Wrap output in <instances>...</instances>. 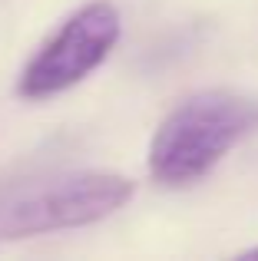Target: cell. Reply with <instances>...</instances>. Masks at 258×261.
<instances>
[{
  "mask_svg": "<svg viewBox=\"0 0 258 261\" xmlns=\"http://www.w3.org/2000/svg\"><path fill=\"white\" fill-rule=\"evenodd\" d=\"M258 129V102L232 89H205L172 106L149 142V175L166 189L202 182L248 133Z\"/></svg>",
  "mask_w": 258,
  "mask_h": 261,
  "instance_id": "6da1fadb",
  "label": "cell"
},
{
  "mask_svg": "<svg viewBox=\"0 0 258 261\" xmlns=\"http://www.w3.org/2000/svg\"><path fill=\"white\" fill-rule=\"evenodd\" d=\"M133 192V178L119 172H66L13 189L0 198V242L96 225L126 208Z\"/></svg>",
  "mask_w": 258,
  "mask_h": 261,
  "instance_id": "7a4b0ae2",
  "label": "cell"
},
{
  "mask_svg": "<svg viewBox=\"0 0 258 261\" xmlns=\"http://www.w3.org/2000/svg\"><path fill=\"white\" fill-rule=\"evenodd\" d=\"M119 33H123V20L110 0L83 4L33 53V60L17 80V93L23 99H50L73 89L106 63L113 46L119 43Z\"/></svg>",
  "mask_w": 258,
  "mask_h": 261,
  "instance_id": "3957f363",
  "label": "cell"
},
{
  "mask_svg": "<svg viewBox=\"0 0 258 261\" xmlns=\"http://www.w3.org/2000/svg\"><path fill=\"white\" fill-rule=\"evenodd\" d=\"M239 258H258V248H245V251H239Z\"/></svg>",
  "mask_w": 258,
  "mask_h": 261,
  "instance_id": "277c9868",
  "label": "cell"
}]
</instances>
